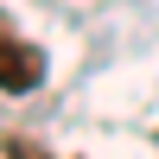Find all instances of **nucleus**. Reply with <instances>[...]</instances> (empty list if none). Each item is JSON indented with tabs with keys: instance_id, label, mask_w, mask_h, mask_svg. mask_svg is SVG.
I'll return each instance as SVG.
<instances>
[{
	"instance_id": "nucleus-1",
	"label": "nucleus",
	"mask_w": 159,
	"mask_h": 159,
	"mask_svg": "<svg viewBox=\"0 0 159 159\" xmlns=\"http://www.w3.org/2000/svg\"><path fill=\"white\" fill-rule=\"evenodd\" d=\"M38 76H45V57H38V45H25L19 32L0 38V83H7V96H25V89H38Z\"/></svg>"
},
{
	"instance_id": "nucleus-2",
	"label": "nucleus",
	"mask_w": 159,
	"mask_h": 159,
	"mask_svg": "<svg viewBox=\"0 0 159 159\" xmlns=\"http://www.w3.org/2000/svg\"><path fill=\"white\" fill-rule=\"evenodd\" d=\"M7 159H45V147H38V140H19V134H7Z\"/></svg>"
}]
</instances>
